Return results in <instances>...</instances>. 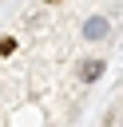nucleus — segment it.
I'll return each instance as SVG.
<instances>
[{
  "mask_svg": "<svg viewBox=\"0 0 123 127\" xmlns=\"http://www.w3.org/2000/svg\"><path fill=\"white\" fill-rule=\"evenodd\" d=\"M79 75H83L87 83H91V79H99V75H103V60H87V67H83Z\"/></svg>",
  "mask_w": 123,
  "mask_h": 127,
  "instance_id": "f257e3e1",
  "label": "nucleus"
},
{
  "mask_svg": "<svg viewBox=\"0 0 123 127\" xmlns=\"http://www.w3.org/2000/svg\"><path fill=\"white\" fill-rule=\"evenodd\" d=\"M16 52V36H0V56H12Z\"/></svg>",
  "mask_w": 123,
  "mask_h": 127,
  "instance_id": "f03ea898",
  "label": "nucleus"
},
{
  "mask_svg": "<svg viewBox=\"0 0 123 127\" xmlns=\"http://www.w3.org/2000/svg\"><path fill=\"white\" fill-rule=\"evenodd\" d=\"M48 4H56V0H48Z\"/></svg>",
  "mask_w": 123,
  "mask_h": 127,
  "instance_id": "7ed1b4c3",
  "label": "nucleus"
}]
</instances>
